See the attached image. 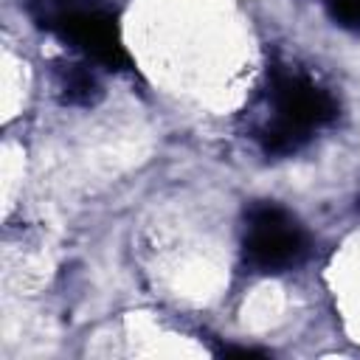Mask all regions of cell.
I'll return each instance as SVG.
<instances>
[{
    "mask_svg": "<svg viewBox=\"0 0 360 360\" xmlns=\"http://www.w3.org/2000/svg\"><path fill=\"white\" fill-rule=\"evenodd\" d=\"M270 121L259 129V143L267 155L298 152L309 132L329 124L338 115L335 98L301 73L278 70L270 79Z\"/></svg>",
    "mask_w": 360,
    "mask_h": 360,
    "instance_id": "1",
    "label": "cell"
},
{
    "mask_svg": "<svg viewBox=\"0 0 360 360\" xmlns=\"http://www.w3.org/2000/svg\"><path fill=\"white\" fill-rule=\"evenodd\" d=\"M309 239L298 219L281 205H253L245 228V259L262 273H284L307 259Z\"/></svg>",
    "mask_w": 360,
    "mask_h": 360,
    "instance_id": "2",
    "label": "cell"
},
{
    "mask_svg": "<svg viewBox=\"0 0 360 360\" xmlns=\"http://www.w3.org/2000/svg\"><path fill=\"white\" fill-rule=\"evenodd\" d=\"M48 25L68 39L73 48L87 53L93 62L110 68V70H124L129 68V56L121 45L118 25L110 14L98 8H73L62 6L48 17Z\"/></svg>",
    "mask_w": 360,
    "mask_h": 360,
    "instance_id": "3",
    "label": "cell"
},
{
    "mask_svg": "<svg viewBox=\"0 0 360 360\" xmlns=\"http://www.w3.org/2000/svg\"><path fill=\"white\" fill-rule=\"evenodd\" d=\"M56 90L68 104H93L101 93L96 76L84 65H62L56 73Z\"/></svg>",
    "mask_w": 360,
    "mask_h": 360,
    "instance_id": "4",
    "label": "cell"
},
{
    "mask_svg": "<svg viewBox=\"0 0 360 360\" xmlns=\"http://www.w3.org/2000/svg\"><path fill=\"white\" fill-rule=\"evenodd\" d=\"M329 17L343 28H360V0H323Z\"/></svg>",
    "mask_w": 360,
    "mask_h": 360,
    "instance_id": "5",
    "label": "cell"
}]
</instances>
